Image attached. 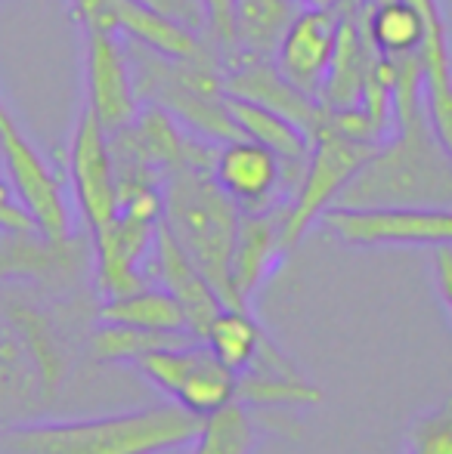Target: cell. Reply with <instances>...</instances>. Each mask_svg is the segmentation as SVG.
Segmentation results:
<instances>
[{"label": "cell", "instance_id": "1", "mask_svg": "<svg viewBox=\"0 0 452 454\" xmlns=\"http://www.w3.org/2000/svg\"><path fill=\"white\" fill-rule=\"evenodd\" d=\"M202 418L180 405L91 420L6 424L0 427V454H168L193 445Z\"/></svg>", "mask_w": 452, "mask_h": 454}, {"label": "cell", "instance_id": "2", "mask_svg": "<svg viewBox=\"0 0 452 454\" xmlns=\"http://www.w3.org/2000/svg\"><path fill=\"white\" fill-rule=\"evenodd\" d=\"M335 207H452V158L431 133L424 108L397 118V133L375 149Z\"/></svg>", "mask_w": 452, "mask_h": 454}, {"label": "cell", "instance_id": "3", "mask_svg": "<svg viewBox=\"0 0 452 454\" xmlns=\"http://www.w3.org/2000/svg\"><path fill=\"white\" fill-rule=\"evenodd\" d=\"M239 220V204L220 189L208 168L183 164L162 180V226L220 294L224 306H233L229 260Z\"/></svg>", "mask_w": 452, "mask_h": 454}, {"label": "cell", "instance_id": "4", "mask_svg": "<svg viewBox=\"0 0 452 454\" xmlns=\"http://www.w3.org/2000/svg\"><path fill=\"white\" fill-rule=\"evenodd\" d=\"M0 164L6 170V183L16 192L19 204L28 210L37 232L53 245L72 241V210H68L62 180L47 164V158L35 149L25 130L19 127L12 108L0 96Z\"/></svg>", "mask_w": 452, "mask_h": 454}, {"label": "cell", "instance_id": "5", "mask_svg": "<svg viewBox=\"0 0 452 454\" xmlns=\"http://www.w3.org/2000/svg\"><path fill=\"white\" fill-rule=\"evenodd\" d=\"M378 145L360 143V139H347L332 130H316L310 137V155L304 164L301 183H297L295 195L285 210L282 223V245L285 251L297 245L307 235V229L335 207L338 195L347 189V183L360 174V168L375 155Z\"/></svg>", "mask_w": 452, "mask_h": 454}, {"label": "cell", "instance_id": "6", "mask_svg": "<svg viewBox=\"0 0 452 454\" xmlns=\"http://www.w3.org/2000/svg\"><path fill=\"white\" fill-rule=\"evenodd\" d=\"M62 356L50 334L47 318L16 300H4L0 309V402L44 399L59 389Z\"/></svg>", "mask_w": 452, "mask_h": 454}, {"label": "cell", "instance_id": "7", "mask_svg": "<svg viewBox=\"0 0 452 454\" xmlns=\"http://www.w3.org/2000/svg\"><path fill=\"white\" fill-rule=\"evenodd\" d=\"M131 364L174 405L195 418H208L235 399V374L214 359V353L202 340L152 349L137 356Z\"/></svg>", "mask_w": 452, "mask_h": 454}, {"label": "cell", "instance_id": "8", "mask_svg": "<svg viewBox=\"0 0 452 454\" xmlns=\"http://www.w3.org/2000/svg\"><path fill=\"white\" fill-rule=\"evenodd\" d=\"M322 223L353 247H443L452 245V207H329Z\"/></svg>", "mask_w": 452, "mask_h": 454}, {"label": "cell", "instance_id": "9", "mask_svg": "<svg viewBox=\"0 0 452 454\" xmlns=\"http://www.w3.org/2000/svg\"><path fill=\"white\" fill-rule=\"evenodd\" d=\"M87 112L106 133H118L139 114L143 102L133 87L131 62L115 31H84Z\"/></svg>", "mask_w": 452, "mask_h": 454}, {"label": "cell", "instance_id": "10", "mask_svg": "<svg viewBox=\"0 0 452 454\" xmlns=\"http://www.w3.org/2000/svg\"><path fill=\"white\" fill-rule=\"evenodd\" d=\"M211 176L239 204L242 214H264L279 207L289 189L282 158L248 137L220 143L211 161Z\"/></svg>", "mask_w": 452, "mask_h": 454}, {"label": "cell", "instance_id": "11", "mask_svg": "<svg viewBox=\"0 0 452 454\" xmlns=\"http://www.w3.org/2000/svg\"><path fill=\"white\" fill-rule=\"evenodd\" d=\"M68 174H72L75 201L91 235L109 226L118 216V180H115L109 133L87 108L75 127L72 149H68Z\"/></svg>", "mask_w": 452, "mask_h": 454}, {"label": "cell", "instance_id": "12", "mask_svg": "<svg viewBox=\"0 0 452 454\" xmlns=\"http://www.w3.org/2000/svg\"><path fill=\"white\" fill-rule=\"evenodd\" d=\"M341 22V0L335 6H307L297 10L295 19L285 28L282 41H279L273 62H276L279 74L297 90H304L313 99H320L322 81L332 66L335 53V37H338Z\"/></svg>", "mask_w": 452, "mask_h": 454}, {"label": "cell", "instance_id": "13", "mask_svg": "<svg viewBox=\"0 0 452 454\" xmlns=\"http://www.w3.org/2000/svg\"><path fill=\"white\" fill-rule=\"evenodd\" d=\"M224 93L242 96L258 106H266L273 112L295 121L307 137H313L326 118V106L279 74L273 59H258V56H235L229 59V72L224 74Z\"/></svg>", "mask_w": 452, "mask_h": 454}, {"label": "cell", "instance_id": "14", "mask_svg": "<svg viewBox=\"0 0 452 454\" xmlns=\"http://www.w3.org/2000/svg\"><path fill=\"white\" fill-rule=\"evenodd\" d=\"M285 210L289 204H279L264 214H242L239 229H235L233 260H229V287H233L235 309H248L258 287L282 260Z\"/></svg>", "mask_w": 452, "mask_h": 454}, {"label": "cell", "instance_id": "15", "mask_svg": "<svg viewBox=\"0 0 452 454\" xmlns=\"http://www.w3.org/2000/svg\"><path fill=\"white\" fill-rule=\"evenodd\" d=\"M146 278H155L158 287L170 294L177 303L186 312V322L193 328V334L202 340L208 322L224 309V300L220 294L208 285V278L189 263V257L180 251L174 239H170L168 229L158 223L155 232V245H152V254L146 260Z\"/></svg>", "mask_w": 452, "mask_h": 454}, {"label": "cell", "instance_id": "16", "mask_svg": "<svg viewBox=\"0 0 452 454\" xmlns=\"http://www.w3.org/2000/svg\"><path fill=\"white\" fill-rule=\"evenodd\" d=\"M115 31L131 37L133 43H143V47L168 56V59L218 66V56L211 53L205 37L189 31L186 25L174 22V19L162 16V12L149 10L139 0H118V6H115Z\"/></svg>", "mask_w": 452, "mask_h": 454}, {"label": "cell", "instance_id": "17", "mask_svg": "<svg viewBox=\"0 0 452 454\" xmlns=\"http://www.w3.org/2000/svg\"><path fill=\"white\" fill-rule=\"evenodd\" d=\"M226 108H229V114H233L235 127L242 130V137L266 145V149H273L282 158L285 180H289V189H291V195H295L297 183H301V174H304V164H307V155H310L307 133H304L295 121L285 118V114L273 112V108H266V106H258V102H251V99H242V96H226Z\"/></svg>", "mask_w": 452, "mask_h": 454}, {"label": "cell", "instance_id": "18", "mask_svg": "<svg viewBox=\"0 0 452 454\" xmlns=\"http://www.w3.org/2000/svg\"><path fill=\"white\" fill-rule=\"evenodd\" d=\"M202 343H205L214 353V359L233 371L235 377L251 371L260 356H264V349L270 347V340H266L258 318L251 316V309H235V306H224V309L208 322L205 334H202Z\"/></svg>", "mask_w": 452, "mask_h": 454}, {"label": "cell", "instance_id": "19", "mask_svg": "<svg viewBox=\"0 0 452 454\" xmlns=\"http://www.w3.org/2000/svg\"><path fill=\"white\" fill-rule=\"evenodd\" d=\"M99 322L127 325V328L139 331H162V334H193L183 306L158 285H146L124 297L106 300L99 309Z\"/></svg>", "mask_w": 452, "mask_h": 454}, {"label": "cell", "instance_id": "20", "mask_svg": "<svg viewBox=\"0 0 452 454\" xmlns=\"http://www.w3.org/2000/svg\"><path fill=\"white\" fill-rule=\"evenodd\" d=\"M295 12V0H235V56L273 59Z\"/></svg>", "mask_w": 452, "mask_h": 454}, {"label": "cell", "instance_id": "21", "mask_svg": "<svg viewBox=\"0 0 452 454\" xmlns=\"http://www.w3.org/2000/svg\"><path fill=\"white\" fill-rule=\"evenodd\" d=\"M322 389L304 380L295 368L264 371L254 368L235 377V402L248 408H316L322 405Z\"/></svg>", "mask_w": 452, "mask_h": 454}, {"label": "cell", "instance_id": "22", "mask_svg": "<svg viewBox=\"0 0 452 454\" xmlns=\"http://www.w3.org/2000/svg\"><path fill=\"white\" fill-rule=\"evenodd\" d=\"M362 25L372 41L375 53L381 56H406L418 53L424 37V22L409 0H375L362 10Z\"/></svg>", "mask_w": 452, "mask_h": 454}, {"label": "cell", "instance_id": "23", "mask_svg": "<svg viewBox=\"0 0 452 454\" xmlns=\"http://www.w3.org/2000/svg\"><path fill=\"white\" fill-rule=\"evenodd\" d=\"M254 449H258V427L248 405L235 399L202 418L193 439V454H251Z\"/></svg>", "mask_w": 452, "mask_h": 454}, {"label": "cell", "instance_id": "24", "mask_svg": "<svg viewBox=\"0 0 452 454\" xmlns=\"http://www.w3.org/2000/svg\"><path fill=\"white\" fill-rule=\"evenodd\" d=\"M199 340L195 334H162V331H139L127 325H99L93 331L91 353L97 362H127L131 364L137 356L152 353L162 347H180V343Z\"/></svg>", "mask_w": 452, "mask_h": 454}, {"label": "cell", "instance_id": "25", "mask_svg": "<svg viewBox=\"0 0 452 454\" xmlns=\"http://www.w3.org/2000/svg\"><path fill=\"white\" fill-rule=\"evenodd\" d=\"M68 245H53L37 232H0V278L44 275L62 263Z\"/></svg>", "mask_w": 452, "mask_h": 454}, {"label": "cell", "instance_id": "26", "mask_svg": "<svg viewBox=\"0 0 452 454\" xmlns=\"http://www.w3.org/2000/svg\"><path fill=\"white\" fill-rule=\"evenodd\" d=\"M406 454H452V402L412 420L406 430Z\"/></svg>", "mask_w": 452, "mask_h": 454}, {"label": "cell", "instance_id": "27", "mask_svg": "<svg viewBox=\"0 0 452 454\" xmlns=\"http://www.w3.org/2000/svg\"><path fill=\"white\" fill-rule=\"evenodd\" d=\"M424 118L434 139L452 158V78L424 81Z\"/></svg>", "mask_w": 452, "mask_h": 454}, {"label": "cell", "instance_id": "28", "mask_svg": "<svg viewBox=\"0 0 452 454\" xmlns=\"http://www.w3.org/2000/svg\"><path fill=\"white\" fill-rule=\"evenodd\" d=\"M208 12V28H205V41L218 43V47L226 50V62L235 56V0H202Z\"/></svg>", "mask_w": 452, "mask_h": 454}, {"label": "cell", "instance_id": "29", "mask_svg": "<svg viewBox=\"0 0 452 454\" xmlns=\"http://www.w3.org/2000/svg\"><path fill=\"white\" fill-rule=\"evenodd\" d=\"M139 4H146L149 10L162 12V16L174 19V22L186 25L189 31L205 37L208 12H205V4H202V0H139Z\"/></svg>", "mask_w": 452, "mask_h": 454}, {"label": "cell", "instance_id": "30", "mask_svg": "<svg viewBox=\"0 0 452 454\" xmlns=\"http://www.w3.org/2000/svg\"><path fill=\"white\" fill-rule=\"evenodd\" d=\"M115 6L118 0H72V19L84 31H115Z\"/></svg>", "mask_w": 452, "mask_h": 454}, {"label": "cell", "instance_id": "31", "mask_svg": "<svg viewBox=\"0 0 452 454\" xmlns=\"http://www.w3.org/2000/svg\"><path fill=\"white\" fill-rule=\"evenodd\" d=\"M0 232H19V235L37 232V226L28 216V210L19 204L16 192H12L10 183H4V180H0Z\"/></svg>", "mask_w": 452, "mask_h": 454}, {"label": "cell", "instance_id": "32", "mask_svg": "<svg viewBox=\"0 0 452 454\" xmlns=\"http://www.w3.org/2000/svg\"><path fill=\"white\" fill-rule=\"evenodd\" d=\"M434 278H437V291H440L443 303H447L452 316V245L434 247Z\"/></svg>", "mask_w": 452, "mask_h": 454}, {"label": "cell", "instance_id": "33", "mask_svg": "<svg viewBox=\"0 0 452 454\" xmlns=\"http://www.w3.org/2000/svg\"><path fill=\"white\" fill-rule=\"evenodd\" d=\"M0 4H4V0H0Z\"/></svg>", "mask_w": 452, "mask_h": 454}]
</instances>
